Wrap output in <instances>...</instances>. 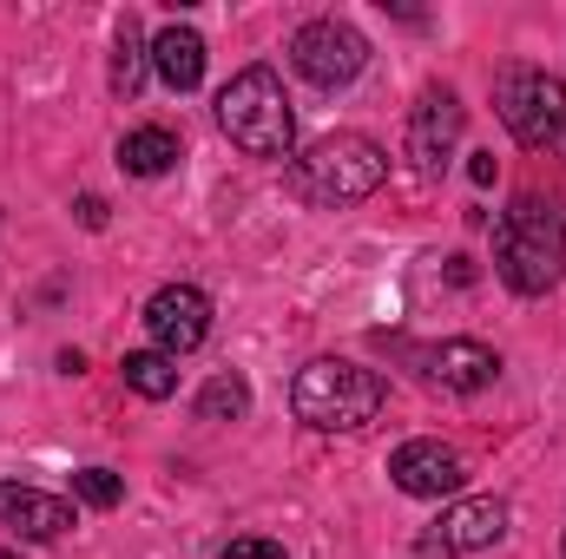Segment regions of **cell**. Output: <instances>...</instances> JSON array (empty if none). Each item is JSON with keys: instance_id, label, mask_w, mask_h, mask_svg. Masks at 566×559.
<instances>
[{"instance_id": "1", "label": "cell", "mask_w": 566, "mask_h": 559, "mask_svg": "<svg viewBox=\"0 0 566 559\" xmlns=\"http://www.w3.org/2000/svg\"><path fill=\"white\" fill-rule=\"evenodd\" d=\"M494 271L514 296H547L566 277V218L554 198L521 191L494 231Z\"/></svg>"}, {"instance_id": "2", "label": "cell", "mask_w": 566, "mask_h": 559, "mask_svg": "<svg viewBox=\"0 0 566 559\" xmlns=\"http://www.w3.org/2000/svg\"><path fill=\"white\" fill-rule=\"evenodd\" d=\"M389 402V382L363 362H343V356H316L310 369H296L290 382V409L303 428H323V434H356L382 415Z\"/></svg>"}, {"instance_id": "3", "label": "cell", "mask_w": 566, "mask_h": 559, "mask_svg": "<svg viewBox=\"0 0 566 559\" xmlns=\"http://www.w3.org/2000/svg\"><path fill=\"white\" fill-rule=\"evenodd\" d=\"M382 178H389V158H382V145L369 139V133H323L310 151H296V165H290L296 198H310L323 211L376 198Z\"/></svg>"}, {"instance_id": "4", "label": "cell", "mask_w": 566, "mask_h": 559, "mask_svg": "<svg viewBox=\"0 0 566 559\" xmlns=\"http://www.w3.org/2000/svg\"><path fill=\"white\" fill-rule=\"evenodd\" d=\"M218 126L224 139L251 158H296V113L283 99V80L271 66H244L218 93Z\"/></svg>"}, {"instance_id": "5", "label": "cell", "mask_w": 566, "mask_h": 559, "mask_svg": "<svg viewBox=\"0 0 566 559\" xmlns=\"http://www.w3.org/2000/svg\"><path fill=\"white\" fill-rule=\"evenodd\" d=\"M501 126L527 151H566V80L541 73V66H507L494 86Z\"/></svg>"}, {"instance_id": "6", "label": "cell", "mask_w": 566, "mask_h": 559, "mask_svg": "<svg viewBox=\"0 0 566 559\" xmlns=\"http://www.w3.org/2000/svg\"><path fill=\"white\" fill-rule=\"evenodd\" d=\"M290 66L310 80V86H323V93H336V86H349L363 66H369V40L349 27V20H336V13H323V20H310V27H296V40H290Z\"/></svg>"}, {"instance_id": "7", "label": "cell", "mask_w": 566, "mask_h": 559, "mask_svg": "<svg viewBox=\"0 0 566 559\" xmlns=\"http://www.w3.org/2000/svg\"><path fill=\"white\" fill-rule=\"evenodd\" d=\"M501 534H507V500L474 494V500H454L416 540V559H468V553H481V547H494Z\"/></svg>"}, {"instance_id": "8", "label": "cell", "mask_w": 566, "mask_h": 559, "mask_svg": "<svg viewBox=\"0 0 566 559\" xmlns=\"http://www.w3.org/2000/svg\"><path fill=\"white\" fill-rule=\"evenodd\" d=\"M145 329H151V342L178 362V356H191V349L211 336V296H205L198 283H165V289L145 303Z\"/></svg>"}, {"instance_id": "9", "label": "cell", "mask_w": 566, "mask_h": 559, "mask_svg": "<svg viewBox=\"0 0 566 559\" xmlns=\"http://www.w3.org/2000/svg\"><path fill=\"white\" fill-rule=\"evenodd\" d=\"M389 481L416 500H441V494H461L468 481V461L448 447V441H402L389 454Z\"/></svg>"}, {"instance_id": "10", "label": "cell", "mask_w": 566, "mask_h": 559, "mask_svg": "<svg viewBox=\"0 0 566 559\" xmlns=\"http://www.w3.org/2000/svg\"><path fill=\"white\" fill-rule=\"evenodd\" d=\"M461 99L448 93V86H428L422 106L409 113V158H416V171L422 178H434L441 165H448V151H454V139H461Z\"/></svg>"}, {"instance_id": "11", "label": "cell", "mask_w": 566, "mask_h": 559, "mask_svg": "<svg viewBox=\"0 0 566 559\" xmlns=\"http://www.w3.org/2000/svg\"><path fill=\"white\" fill-rule=\"evenodd\" d=\"M422 376L434 389H448V395H481L501 376V356L488 342H474V336H448V342H434L422 356Z\"/></svg>"}, {"instance_id": "12", "label": "cell", "mask_w": 566, "mask_h": 559, "mask_svg": "<svg viewBox=\"0 0 566 559\" xmlns=\"http://www.w3.org/2000/svg\"><path fill=\"white\" fill-rule=\"evenodd\" d=\"M0 527H13L20 540H60L73 527V500L40 494L27 481H0Z\"/></svg>"}, {"instance_id": "13", "label": "cell", "mask_w": 566, "mask_h": 559, "mask_svg": "<svg viewBox=\"0 0 566 559\" xmlns=\"http://www.w3.org/2000/svg\"><path fill=\"white\" fill-rule=\"evenodd\" d=\"M151 66H158V80L171 93H191L205 80V40H198V27H165L151 40Z\"/></svg>"}, {"instance_id": "14", "label": "cell", "mask_w": 566, "mask_h": 559, "mask_svg": "<svg viewBox=\"0 0 566 559\" xmlns=\"http://www.w3.org/2000/svg\"><path fill=\"white\" fill-rule=\"evenodd\" d=\"M119 165H126L133 178H165V171L178 165V133H165V126L126 133V139H119Z\"/></svg>"}, {"instance_id": "15", "label": "cell", "mask_w": 566, "mask_h": 559, "mask_svg": "<svg viewBox=\"0 0 566 559\" xmlns=\"http://www.w3.org/2000/svg\"><path fill=\"white\" fill-rule=\"evenodd\" d=\"M119 369H126V389L145 395V402H165V395L178 389V362H171L165 349H133Z\"/></svg>"}, {"instance_id": "16", "label": "cell", "mask_w": 566, "mask_h": 559, "mask_svg": "<svg viewBox=\"0 0 566 559\" xmlns=\"http://www.w3.org/2000/svg\"><path fill=\"white\" fill-rule=\"evenodd\" d=\"M145 66H151V46L139 40L133 20H119V40H113V93H119V99H139Z\"/></svg>"}, {"instance_id": "17", "label": "cell", "mask_w": 566, "mask_h": 559, "mask_svg": "<svg viewBox=\"0 0 566 559\" xmlns=\"http://www.w3.org/2000/svg\"><path fill=\"white\" fill-rule=\"evenodd\" d=\"M244 409H251L244 376H211V382H205V395H198V421H238Z\"/></svg>"}, {"instance_id": "18", "label": "cell", "mask_w": 566, "mask_h": 559, "mask_svg": "<svg viewBox=\"0 0 566 559\" xmlns=\"http://www.w3.org/2000/svg\"><path fill=\"white\" fill-rule=\"evenodd\" d=\"M73 494H80L86 507H99V514H106V507H119V500H126V481H119L113 467H80V474H73Z\"/></svg>"}, {"instance_id": "19", "label": "cell", "mask_w": 566, "mask_h": 559, "mask_svg": "<svg viewBox=\"0 0 566 559\" xmlns=\"http://www.w3.org/2000/svg\"><path fill=\"white\" fill-rule=\"evenodd\" d=\"M218 559H290V553H283L277 540H231Z\"/></svg>"}, {"instance_id": "20", "label": "cell", "mask_w": 566, "mask_h": 559, "mask_svg": "<svg viewBox=\"0 0 566 559\" xmlns=\"http://www.w3.org/2000/svg\"><path fill=\"white\" fill-rule=\"evenodd\" d=\"M80 224H86V231H106V198L86 191V198H80Z\"/></svg>"}, {"instance_id": "21", "label": "cell", "mask_w": 566, "mask_h": 559, "mask_svg": "<svg viewBox=\"0 0 566 559\" xmlns=\"http://www.w3.org/2000/svg\"><path fill=\"white\" fill-rule=\"evenodd\" d=\"M468 178H474V184H494V151H481V158L468 165Z\"/></svg>"}]
</instances>
